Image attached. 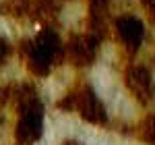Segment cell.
<instances>
[{
  "label": "cell",
  "instance_id": "obj_6",
  "mask_svg": "<svg viewBox=\"0 0 155 145\" xmlns=\"http://www.w3.org/2000/svg\"><path fill=\"white\" fill-rule=\"evenodd\" d=\"M114 31H116V37L120 39L122 48L126 50L128 54H134L137 50L141 48L145 39V27L143 21L137 17V15H120L118 19L114 21Z\"/></svg>",
  "mask_w": 155,
  "mask_h": 145
},
{
  "label": "cell",
  "instance_id": "obj_2",
  "mask_svg": "<svg viewBox=\"0 0 155 145\" xmlns=\"http://www.w3.org/2000/svg\"><path fill=\"white\" fill-rule=\"evenodd\" d=\"M19 122L15 126L17 145H35L44 135V104L39 96L19 102Z\"/></svg>",
  "mask_w": 155,
  "mask_h": 145
},
{
  "label": "cell",
  "instance_id": "obj_7",
  "mask_svg": "<svg viewBox=\"0 0 155 145\" xmlns=\"http://www.w3.org/2000/svg\"><path fill=\"white\" fill-rule=\"evenodd\" d=\"M137 137L147 145H155V114H147L143 120L137 124Z\"/></svg>",
  "mask_w": 155,
  "mask_h": 145
},
{
  "label": "cell",
  "instance_id": "obj_4",
  "mask_svg": "<svg viewBox=\"0 0 155 145\" xmlns=\"http://www.w3.org/2000/svg\"><path fill=\"white\" fill-rule=\"evenodd\" d=\"M72 91H74V112H79L83 120L97 124V126L107 124L106 108H104L101 99L97 97V93L91 89V85H83Z\"/></svg>",
  "mask_w": 155,
  "mask_h": 145
},
{
  "label": "cell",
  "instance_id": "obj_5",
  "mask_svg": "<svg viewBox=\"0 0 155 145\" xmlns=\"http://www.w3.org/2000/svg\"><path fill=\"white\" fill-rule=\"evenodd\" d=\"M122 79H124L126 89L137 97V102L149 104L155 97L153 77H151V71H149L145 64H128V66L124 69Z\"/></svg>",
  "mask_w": 155,
  "mask_h": 145
},
{
  "label": "cell",
  "instance_id": "obj_1",
  "mask_svg": "<svg viewBox=\"0 0 155 145\" xmlns=\"http://www.w3.org/2000/svg\"><path fill=\"white\" fill-rule=\"evenodd\" d=\"M19 50L25 58V66L35 77H46L64 62V44L52 27H44L35 37L23 39Z\"/></svg>",
  "mask_w": 155,
  "mask_h": 145
},
{
  "label": "cell",
  "instance_id": "obj_10",
  "mask_svg": "<svg viewBox=\"0 0 155 145\" xmlns=\"http://www.w3.org/2000/svg\"><path fill=\"white\" fill-rule=\"evenodd\" d=\"M141 4H143V8L149 12V17H151V21L155 23V0H139Z\"/></svg>",
  "mask_w": 155,
  "mask_h": 145
},
{
  "label": "cell",
  "instance_id": "obj_9",
  "mask_svg": "<svg viewBox=\"0 0 155 145\" xmlns=\"http://www.w3.org/2000/svg\"><path fill=\"white\" fill-rule=\"evenodd\" d=\"M8 54H11V44H8L6 39H2V37H0V64L6 60V56H8Z\"/></svg>",
  "mask_w": 155,
  "mask_h": 145
},
{
  "label": "cell",
  "instance_id": "obj_8",
  "mask_svg": "<svg viewBox=\"0 0 155 145\" xmlns=\"http://www.w3.org/2000/svg\"><path fill=\"white\" fill-rule=\"evenodd\" d=\"M31 2L33 0H6L2 4V8H4V12H8V15L23 17V15H29L31 12Z\"/></svg>",
  "mask_w": 155,
  "mask_h": 145
},
{
  "label": "cell",
  "instance_id": "obj_11",
  "mask_svg": "<svg viewBox=\"0 0 155 145\" xmlns=\"http://www.w3.org/2000/svg\"><path fill=\"white\" fill-rule=\"evenodd\" d=\"M62 145H83V143L77 141V139H66V141H62Z\"/></svg>",
  "mask_w": 155,
  "mask_h": 145
},
{
  "label": "cell",
  "instance_id": "obj_3",
  "mask_svg": "<svg viewBox=\"0 0 155 145\" xmlns=\"http://www.w3.org/2000/svg\"><path fill=\"white\" fill-rule=\"evenodd\" d=\"M99 44L89 33H72L68 44H64V60L77 69H87L95 62Z\"/></svg>",
  "mask_w": 155,
  "mask_h": 145
}]
</instances>
